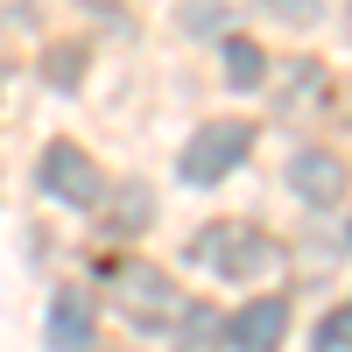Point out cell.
<instances>
[{
  "mask_svg": "<svg viewBox=\"0 0 352 352\" xmlns=\"http://www.w3.org/2000/svg\"><path fill=\"white\" fill-rule=\"evenodd\" d=\"M113 219H120V232H141V226L155 219V197H148V190H127L120 204H113Z\"/></svg>",
  "mask_w": 352,
  "mask_h": 352,
  "instance_id": "obj_9",
  "label": "cell"
},
{
  "mask_svg": "<svg viewBox=\"0 0 352 352\" xmlns=\"http://www.w3.org/2000/svg\"><path fill=\"white\" fill-rule=\"evenodd\" d=\"M92 8H113V0H92Z\"/></svg>",
  "mask_w": 352,
  "mask_h": 352,
  "instance_id": "obj_14",
  "label": "cell"
},
{
  "mask_svg": "<svg viewBox=\"0 0 352 352\" xmlns=\"http://www.w3.org/2000/svg\"><path fill=\"white\" fill-rule=\"evenodd\" d=\"M184 338H190V352H212V338H219V317H212V310H197Z\"/></svg>",
  "mask_w": 352,
  "mask_h": 352,
  "instance_id": "obj_12",
  "label": "cell"
},
{
  "mask_svg": "<svg viewBox=\"0 0 352 352\" xmlns=\"http://www.w3.org/2000/svg\"><path fill=\"white\" fill-rule=\"evenodd\" d=\"M345 36H352V14H345Z\"/></svg>",
  "mask_w": 352,
  "mask_h": 352,
  "instance_id": "obj_15",
  "label": "cell"
},
{
  "mask_svg": "<svg viewBox=\"0 0 352 352\" xmlns=\"http://www.w3.org/2000/svg\"><path fill=\"white\" fill-rule=\"evenodd\" d=\"M268 8L289 14V21H310V14H317V0H268Z\"/></svg>",
  "mask_w": 352,
  "mask_h": 352,
  "instance_id": "obj_13",
  "label": "cell"
},
{
  "mask_svg": "<svg viewBox=\"0 0 352 352\" xmlns=\"http://www.w3.org/2000/svg\"><path fill=\"white\" fill-rule=\"evenodd\" d=\"M78 64H85V50H71V43L43 56V71H50V85H78Z\"/></svg>",
  "mask_w": 352,
  "mask_h": 352,
  "instance_id": "obj_10",
  "label": "cell"
},
{
  "mask_svg": "<svg viewBox=\"0 0 352 352\" xmlns=\"http://www.w3.org/2000/svg\"><path fill=\"white\" fill-rule=\"evenodd\" d=\"M43 190L56 204H99V162L78 141H50L43 148Z\"/></svg>",
  "mask_w": 352,
  "mask_h": 352,
  "instance_id": "obj_4",
  "label": "cell"
},
{
  "mask_svg": "<svg viewBox=\"0 0 352 352\" xmlns=\"http://www.w3.org/2000/svg\"><path fill=\"white\" fill-rule=\"evenodd\" d=\"M190 254L204 261V268H219V275H232V282H254V275H268L275 261H282L268 232H254V226H232V219H219V226H204L197 240H190Z\"/></svg>",
  "mask_w": 352,
  "mask_h": 352,
  "instance_id": "obj_1",
  "label": "cell"
},
{
  "mask_svg": "<svg viewBox=\"0 0 352 352\" xmlns=\"http://www.w3.org/2000/svg\"><path fill=\"white\" fill-rule=\"evenodd\" d=\"M261 71H268V56H261L247 36H232L226 43V85H232V92H254V85H268Z\"/></svg>",
  "mask_w": 352,
  "mask_h": 352,
  "instance_id": "obj_8",
  "label": "cell"
},
{
  "mask_svg": "<svg viewBox=\"0 0 352 352\" xmlns=\"http://www.w3.org/2000/svg\"><path fill=\"white\" fill-rule=\"evenodd\" d=\"M247 148H254V127H240V120H212V127H204L190 148H184V162H176V169H184V184H219V176L240 162Z\"/></svg>",
  "mask_w": 352,
  "mask_h": 352,
  "instance_id": "obj_3",
  "label": "cell"
},
{
  "mask_svg": "<svg viewBox=\"0 0 352 352\" xmlns=\"http://www.w3.org/2000/svg\"><path fill=\"white\" fill-rule=\"evenodd\" d=\"M120 310L134 317L141 331H169L176 317H184V296H176V282L148 261H127L120 268Z\"/></svg>",
  "mask_w": 352,
  "mask_h": 352,
  "instance_id": "obj_2",
  "label": "cell"
},
{
  "mask_svg": "<svg viewBox=\"0 0 352 352\" xmlns=\"http://www.w3.org/2000/svg\"><path fill=\"white\" fill-rule=\"evenodd\" d=\"M317 352H352V324H345V310L317 324Z\"/></svg>",
  "mask_w": 352,
  "mask_h": 352,
  "instance_id": "obj_11",
  "label": "cell"
},
{
  "mask_svg": "<svg viewBox=\"0 0 352 352\" xmlns=\"http://www.w3.org/2000/svg\"><path fill=\"white\" fill-rule=\"evenodd\" d=\"M226 338H232V352H282V338H289V303H282V296H254V303L226 324Z\"/></svg>",
  "mask_w": 352,
  "mask_h": 352,
  "instance_id": "obj_5",
  "label": "cell"
},
{
  "mask_svg": "<svg viewBox=\"0 0 352 352\" xmlns=\"http://www.w3.org/2000/svg\"><path fill=\"white\" fill-rule=\"evenodd\" d=\"M92 324H99V310H92L85 289H64V296L50 303V345L56 352H85L92 345Z\"/></svg>",
  "mask_w": 352,
  "mask_h": 352,
  "instance_id": "obj_7",
  "label": "cell"
},
{
  "mask_svg": "<svg viewBox=\"0 0 352 352\" xmlns=\"http://www.w3.org/2000/svg\"><path fill=\"white\" fill-rule=\"evenodd\" d=\"M289 184H296L303 204H338L345 184H352V169H345V155H331V148H296V162H289Z\"/></svg>",
  "mask_w": 352,
  "mask_h": 352,
  "instance_id": "obj_6",
  "label": "cell"
},
{
  "mask_svg": "<svg viewBox=\"0 0 352 352\" xmlns=\"http://www.w3.org/2000/svg\"><path fill=\"white\" fill-rule=\"evenodd\" d=\"M345 324H352V303H345Z\"/></svg>",
  "mask_w": 352,
  "mask_h": 352,
  "instance_id": "obj_16",
  "label": "cell"
}]
</instances>
